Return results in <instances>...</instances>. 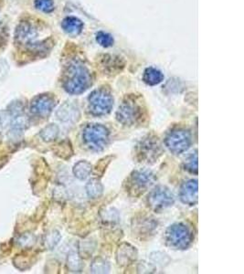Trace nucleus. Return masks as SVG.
Segmentation results:
<instances>
[{
	"label": "nucleus",
	"mask_w": 244,
	"mask_h": 274,
	"mask_svg": "<svg viewBox=\"0 0 244 274\" xmlns=\"http://www.w3.org/2000/svg\"><path fill=\"white\" fill-rule=\"evenodd\" d=\"M92 85L89 70L80 60H74L67 66L64 72L62 86L70 94H80Z\"/></svg>",
	"instance_id": "obj_2"
},
{
	"label": "nucleus",
	"mask_w": 244,
	"mask_h": 274,
	"mask_svg": "<svg viewBox=\"0 0 244 274\" xmlns=\"http://www.w3.org/2000/svg\"><path fill=\"white\" fill-rule=\"evenodd\" d=\"M154 174L148 170L134 171L128 180V190L133 192L134 196L143 194L146 190L154 184Z\"/></svg>",
	"instance_id": "obj_9"
},
{
	"label": "nucleus",
	"mask_w": 244,
	"mask_h": 274,
	"mask_svg": "<svg viewBox=\"0 0 244 274\" xmlns=\"http://www.w3.org/2000/svg\"><path fill=\"white\" fill-rule=\"evenodd\" d=\"M114 107V97L106 88L94 90L88 97V109L92 116H106Z\"/></svg>",
	"instance_id": "obj_5"
},
{
	"label": "nucleus",
	"mask_w": 244,
	"mask_h": 274,
	"mask_svg": "<svg viewBox=\"0 0 244 274\" xmlns=\"http://www.w3.org/2000/svg\"><path fill=\"white\" fill-rule=\"evenodd\" d=\"M164 80V75L160 72V70L149 67L146 68L144 72L143 80L148 85L154 86V85L160 84Z\"/></svg>",
	"instance_id": "obj_15"
},
{
	"label": "nucleus",
	"mask_w": 244,
	"mask_h": 274,
	"mask_svg": "<svg viewBox=\"0 0 244 274\" xmlns=\"http://www.w3.org/2000/svg\"><path fill=\"white\" fill-rule=\"evenodd\" d=\"M0 3H1V0H0ZM0 8H1V4H0Z\"/></svg>",
	"instance_id": "obj_23"
},
{
	"label": "nucleus",
	"mask_w": 244,
	"mask_h": 274,
	"mask_svg": "<svg viewBox=\"0 0 244 274\" xmlns=\"http://www.w3.org/2000/svg\"><path fill=\"white\" fill-rule=\"evenodd\" d=\"M56 106V100L54 96L50 94L38 95L32 102L30 111L33 114L46 117L48 116Z\"/></svg>",
	"instance_id": "obj_11"
},
{
	"label": "nucleus",
	"mask_w": 244,
	"mask_h": 274,
	"mask_svg": "<svg viewBox=\"0 0 244 274\" xmlns=\"http://www.w3.org/2000/svg\"><path fill=\"white\" fill-rule=\"evenodd\" d=\"M96 40L104 48L111 47L114 42V38L110 34L104 32H98V34L96 35Z\"/></svg>",
	"instance_id": "obj_21"
},
{
	"label": "nucleus",
	"mask_w": 244,
	"mask_h": 274,
	"mask_svg": "<svg viewBox=\"0 0 244 274\" xmlns=\"http://www.w3.org/2000/svg\"><path fill=\"white\" fill-rule=\"evenodd\" d=\"M198 184L195 180L184 182L180 190V198L185 205L195 206L198 200Z\"/></svg>",
	"instance_id": "obj_12"
},
{
	"label": "nucleus",
	"mask_w": 244,
	"mask_h": 274,
	"mask_svg": "<svg viewBox=\"0 0 244 274\" xmlns=\"http://www.w3.org/2000/svg\"><path fill=\"white\" fill-rule=\"evenodd\" d=\"M42 26L33 18H24L18 24L14 42L23 52L36 57H42L52 48V38L38 40L40 36Z\"/></svg>",
	"instance_id": "obj_1"
},
{
	"label": "nucleus",
	"mask_w": 244,
	"mask_h": 274,
	"mask_svg": "<svg viewBox=\"0 0 244 274\" xmlns=\"http://www.w3.org/2000/svg\"><path fill=\"white\" fill-rule=\"evenodd\" d=\"M142 106L136 102V99L134 100L132 97H128L124 100L116 112L117 121L128 126L138 124L142 119Z\"/></svg>",
	"instance_id": "obj_6"
},
{
	"label": "nucleus",
	"mask_w": 244,
	"mask_h": 274,
	"mask_svg": "<svg viewBox=\"0 0 244 274\" xmlns=\"http://www.w3.org/2000/svg\"><path fill=\"white\" fill-rule=\"evenodd\" d=\"M102 184L101 182L96 178L90 180L86 184V191L88 196L92 198H96L100 196L102 193Z\"/></svg>",
	"instance_id": "obj_17"
},
{
	"label": "nucleus",
	"mask_w": 244,
	"mask_h": 274,
	"mask_svg": "<svg viewBox=\"0 0 244 274\" xmlns=\"http://www.w3.org/2000/svg\"><path fill=\"white\" fill-rule=\"evenodd\" d=\"M92 172V164L87 161H80L76 164L74 168L75 176L79 180H85Z\"/></svg>",
	"instance_id": "obj_16"
},
{
	"label": "nucleus",
	"mask_w": 244,
	"mask_h": 274,
	"mask_svg": "<svg viewBox=\"0 0 244 274\" xmlns=\"http://www.w3.org/2000/svg\"><path fill=\"white\" fill-rule=\"evenodd\" d=\"M194 235L190 228L184 223H175L166 232V242L170 248L174 250H186L193 242Z\"/></svg>",
	"instance_id": "obj_4"
},
{
	"label": "nucleus",
	"mask_w": 244,
	"mask_h": 274,
	"mask_svg": "<svg viewBox=\"0 0 244 274\" xmlns=\"http://www.w3.org/2000/svg\"><path fill=\"white\" fill-rule=\"evenodd\" d=\"M136 250L129 244H124L118 250L117 258H118V262L121 265L129 264L131 260H136Z\"/></svg>",
	"instance_id": "obj_14"
},
{
	"label": "nucleus",
	"mask_w": 244,
	"mask_h": 274,
	"mask_svg": "<svg viewBox=\"0 0 244 274\" xmlns=\"http://www.w3.org/2000/svg\"><path fill=\"white\" fill-rule=\"evenodd\" d=\"M110 132L100 124H90L82 131V140L86 146L92 151H102L109 142Z\"/></svg>",
	"instance_id": "obj_3"
},
{
	"label": "nucleus",
	"mask_w": 244,
	"mask_h": 274,
	"mask_svg": "<svg viewBox=\"0 0 244 274\" xmlns=\"http://www.w3.org/2000/svg\"><path fill=\"white\" fill-rule=\"evenodd\" d=\"M62 28L70 36H77L82 32L84 23L75 16H67L62 22Z\"/></svg>",
	"instance_id": "obj_13"
},
{
	"label": "nucleus",
	"mask_w": 244,
	"mask_h": 274,
	"mask_svg": "<svg viewBox=\"0 0 244 274\" xmlns=\"http://www.w3.org/2000/svg\"><path fill=\"white\" fill-rule=\"evenodd\" d=\"M58 134V128L54 126V124H50L48 126L46 127L45 129H43L42 131L40 136L43 138V140L50 142V141H52L54 140Z\"/></svg>",
	"instance_id": "obj_20"
},
{
	"label": "nucleus",
	"mask_w": 244,
	"mask_h": 274,
	"mask_svg": "<svg viewBox=\"0 0 244 274\" xmlns=\"http://www.w3.org/2000/svg\"><path fill=\"white\" fill-rule=\"evenodd\" d=\"M138 154L140 160L150 162L154 161L161 154V148L158 137H144L138 146Z\"/></svg>",
	"instance_id": "obj_10"
},
{
	"label": "nucleus",
	"mask_w": 244,
	"mask_h": 274,
	"mask_svg": "<svg viewBox=\"0 0 244 274\" xmlns=\"http://www.w3.org/2000/svg\"><path fill=\"white\" fill-rule=\"evenodd\" d=\"M175 198L168 188L160 186L152 190L148 196V204L156 212H161L174 204Z\"/></svg>",
	"instance_id": "obj_8"
},
{
	"label": "nucleus",
	"mask_w": 244,
	"mask_h": 274,
	"mask_svg": "<svg viewBox=\"0 0 244 274\" xmlns=\"http://www.w3.org/2000/svg\"><path fill=\"white\" fill-rule=\"evenodd\" d=\"M34 6L43 13H52L55 10L54 0H34Z\"/></svg>",
	"instance_id": "obj_19"
},
{
	"label": "nucleus",
	"mask_w": 244,
	"mask_h": 274,
	"mask_svg": "<svg viewBox=\"0 0 244 274\" xmlns=\"http://www.w3.org/2000/svg\"><path fill=\"white\" fill-rule=\"evenodd\" d=\"M184 169L191 174H198V151H195L194 154H191L190 156L185 160L184 162Z\"/></svg>",
	"instance_id": "obj_18"
},
{
	"label": "nucleus",
	"mask_w": 244,
	"mask_h": 274,
	"mask_svg": "<svg viewBox=\"0 0 244 274\" xmlns=\"http://www.w3.org/2000/svg\"><path fill=\"white\" fill-rule=\"evenodd\" d=\"M8 42V28L4 23L0 24V50L5 47Z\"/></svg>",
	"instance_id": "obj_22"
},
{
	"label": "nucleus",
	"mask_w": 244,
	"mask_h": 274,
	"mask_svg": "<svg viewBox=\"0 0 244 274\" xmlns=\"http://www.w3.org/2000/svg\"><path fill=\"white\" fill-rule=\"evenodd\" d=\"M192 144L190 132L185 129H174L168 134L164 139L166 146L175 154L186 152Z\"/></svg>",
	"instance_id": "obj_7"
}]
</instances>
